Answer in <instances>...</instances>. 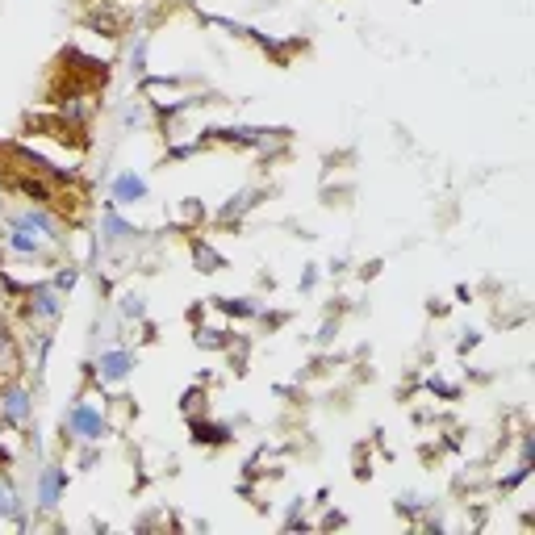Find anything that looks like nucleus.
<instances>
[{"mask_svg": "<svg viewBox=\"0 0 535 535\" xmlns=\"http://www.w3.org/2000/svg\"><path fill=\"white\" fill-rule=\"evenodd\" d=\"M67 431H72V439H80V444H101L109 435V423L92 402H76L67 410Z\"/></svg>", "mask_w": 535, "mask_h": 535, "instance_id": "obj_1", "label": "nucleus"}, {"mask_svg": "<svg viewBox=\"0 0 535 535\" xmlns=\"http://www.w3.org/2000/svg\"><path fill=\"white\" fill-rule=\"evenodd\" d=\"M34 418V402H30V389L26 385H0V423L5 427H30Z\"/></svg>", "mask_w": 535, "mask_h": 535, "instance_id": "obj_2", "label": "nucleus"}, {"mask_svg": "<svg viewBox=\"0 0 535 535\" xmlns=\"http://www.w3.org/2000/svg\"><path fill=\"white\" fill-rule=\"evenodd\" d=\"M130 372H134V356L126 352V347H109V352L97 356V377L105 385H122Z\"/></svg>", "mask_w": 535, "mask_h": 535, "instance_id": "obj_3", "label": "nucleus"}, {"mask_svg": "<svg viewBox=\"0 0 535 535\" xmlns=\"http://www.w3.org/2000/svg\"><path fill=\"white\" fill-rule=\"evenodd\" d=\"M138 235H143V230H138L134 222H126L118 209H105V214H101V243H105V247H126V243H134Z\"/></svg>", "mask_w": 535, "mask_h": 535, "instance_id": "obj_4", "label": "nucleus"}, {"mask_svg": "<svg viewBox=\"0 0 535 535\" xmlns=\"http://www.w3.org/2000/svg\"><path fill=\"white\" fill-rule=\"evenodd\" d=\"M147 193H151L147 176H138L134 168H130V172H122L118 180H113V189H109L113 205H143V201H147Z\"/></svg>", "mask_w": 535, "mask_h": 535, "instance_id": "obj_5", "label": "nucleus"}, {"mask_svg": "<svg viewBox=\"0 0 535 535\" xmlns=\"http://www.w3.org/2000/svg\"><path fill=\"white\" fill-rule=\"evenodd\" d=\"M63 490H67V473L59 469V464H46V469L38 473V506L55 510L63 502Z\"/></svg>", "mask_w": 535, "mask_h": 535, "instance_id": "obj_6", "label": "nucleus"}, {"mask_svg": "<svg viewBox=\"0 0 535 535\" xmlns=\"http://www.w3.org/2000/svg\"><path fill=\"white\" fill-rule=\"evenodd\" d=\"M30 314L42 318V322H55L63 314V293L46 281V285H34L30 289Z\"/></svg>", "mask_w": 535, "mask_h": 535, "instance_id": "obj_7", "label": "nucleus"}, {"mask_svg": "<svg viewBox=\"0 0 535 535\" xmlns=\"http://www.w3.org/2000/svg\"><path fill=\"white\" fill-rule=\"evenodd\" d=\"M46 239L38 226H26V222H13V230H9V247L17 251V255H42L46 251Z\"/></svg>", "mask_w": 535, "mask_h": 535, "instance_id": "obj_8", "label": "nucleus"}, {"mask_svg": "<svg viewBox=\"0 0 535 535\" xmlns=\"http://www.w3.org/2000/svg\"><path fill=\"white\" fill-rule=\"evenodd\" d=\"M17 372H21V352H17V343H13V335L5 331V327H0V381H13L17 377Z\"/></svg>", "mask_w": 535, "mask_h": 535, "instance_id": "obj_9", "label": "nucleus"}, {"mask_svg": "<svg viewBox=\"0 0 535 535\" xmlns=\"http://www.w3.org/2000/svg\"><path fill=\"white\" fill-rule=\"evenodd\" d=\"M21 515H26V510H21V494L13 490V481L0 473V519H13V523H21Z\"/></svg>", "mask_w": 535, "mask_h": 535, "instance_id": "obj_10", "label": "nucleus"}, {"mask_svg": "<svg viewBox=\"0 0 535 535\" xmlns=\"http://www.w3.org/2000/svg\"><path fill=\"white\" fill-rule=\"evenodd\" d=\"M193 260H197V268H201V272H222V268H226V260H222V255H218L214 247H209L205 239H201V243H193Z\"/></svg>", "mask_w": 535, "mask_h": 535, "instance_id": "obj_11", "label": "nucleus"}, {"mask_svg": "<svg viewBox=\"0 0 535 535\" xmlns=\"http://www.w3.org/2000/svg\"><path fill=\"white\" fill-rule=\"evenodd\" d=\"M118 310H122V318H126V322H134V318H143V314H147V297H143V293H126Z\"/></svg>", "mask_w": 535, "mask_h": 535, "instance_id": "obj_12", "label": "nucleus"}, {"mask_svg": "<svg viewBox=\"0 0 535 535\" xmlns=\"http://www.w3.org/2000/svg\"><path fill=\"white\" fill-rule=\"evenodd\" d=\"M76 281H80V272H76V268H63V272H55V281H51V285H55L59 293H72Z\"/></svg>", "mask_w": 535, "mask_h": 535, "instance_id": "obj_13", "label": "nucleus"}, {"mask_svg": "<svg viewBox=\"0 0 535 535\" xmlns=\"http://www.w3.org/2000/svg\"><path fill=\"white\" fill-rule=\"evenodd\" d=\"M218 306H222L226 314H239V318H251V314H255L251 297H239V301H218Z\"/></svg>", "mask_w": 535, "mask_h": 535, "instance_id": "obj_14", "label": "nucleus"}, {"mask_svg": "<svg viewBox=\"0 0 535 535\" xmlns=\"http://www.w3.org/2000/svg\"><path fill=\"white\" fill-rule=\"evenodd\" d=\"M230 339H226V331H197V347H214V352H218V347H226Z\"/></svg>", "mask_w": 535, "mask_h": 535, "instance_id": "obj_15", "label": "nucleus"}, {"mask_svg": "<svg viewBox=\"0 0 535 535\" xmlns=\"http://www.w3.org/2000/svg\"><path fill=\"white\" fill-rule=\"evenodd\" d=\"M197 431V439H209V444H222V439H230V427H193Z\"/></svg>", "mask_w": 535, "mask_h": 535, "instance_id": "obj_16", "label": "nucleus"}, {"mask_svg": "<svg viewBox=\"0 0 535 535\" xmlns=\"http://www.w3.org/2000/svg\"><path fill=\"white\" fill-rule=\"evenodd\" d=\"M130 63H134V72H147V38H138V42H134Z\"/></svg>", "mask_w": 535, "mask_h": 535, "instance_id": "obj_17", "label": "nucleus"}, {"mask_svg": "<svg viewBox=\"0 0 535 535\" xmlns=\"http://www.w3.org/2000/svg\"><path fill=\"white\" fill-rule=\"evenodd\" d=\"M122 122H126V126H138V122H143V109H138V105H126V109H122Z\"/></svg>", "mask_w": 535, "mask_h": 535, "instance_id": "obj_18", "label": "nucleus"}, {"mask_svg": "<svg viewBox=\"0 0 535 535\" xmlns=\"http://www.w3.org/2000/svg\"><path fill=\"white\" fill-rule=\"evenodd\" d=\"M314 285H318V272H314V268H310V272H306V276H301V289H314Z\"/></svg>", "mask_w": 535, "mask_h": 535, "instance_id": "obj_19", "label": "nucleus"}]
</instances>
